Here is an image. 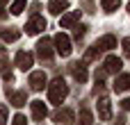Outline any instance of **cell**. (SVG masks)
<instances>
[{
    "instance_id": "obj_4",
    "label": "cell",
    "mask_w": 130,
    "mask_h": 125,
    "mask_svg": "<svg viewBox=\"0 0 130 125\" xmlns=\"http://www.w3.org/2000/svg\"><path fill=\"white\" fill-rule=\"evenodd\" d=\"M37 52H39V57H41V59H46V61H48V59L53 57V41H50L48 36H43V39L37 43Z\"/></svg>"
},
{
    "instance_id": "obj_17",
    "label": "cell",
    "mask_w": 130,
    "mask_h": 125,
    "mask_svg": "<svg viewBox=\"0 0 130 125\" xmlns=\"http://www.w3.org/2000/svg\"><path fill=\"white\" fill-rule=\"evenodd\" d=\"M18 36H21V32H18L16 27H9V30L2 32V39H5V41H16Z\"/></svg>"
},
{
    "instance_id": "obj_12",
    "label": "cell",
    "mask_w": 130,
    "mask_h": 125,
    "mask_svg": "<svg viewBox=\"0 0 130 125\" xmlns=\"http://www.w3.org/2000/svg\"><path fill=\"white\" fill-rule=\"evenodd\" d=\"M96 46H98L101 50H112V48H117V36L105 34V36H101V39L96 41Z\"/></svg>"
},
{
    "instance_id": "obj_18",
    "label": "cell",
    "mask_w": 130,
    "mask_h": 125,
    "mask_svg": "<svg viewBox=\"0 0 130 125\" xmlns=\"http://www.w3.org/2000/svg\"><path fill=\"white\" fill-rule=\"evenodd\" d=\"M101 5H103L105 11H114V9H119L121 0H101Z\"/></svg>"
},
{
    "instance_id": "obj_6",
    "label": "cell",
    "mask_w": 130,
    "mask_h": 125,
    "mask_svg": "<svg viewBox=\"0 0 130 125\" xmlns=\"http://www.w3.org/2000/svg\"><path fill=\"white\" fill-rule=\"evenodd\" d=\"M46 30V20L43 18H32L27 25H25V32L27 34H39V32H43Z\"/></svg>"
},
{
    "instance_id": "obj_7",
    "label": "cell",
    "mask_w": 130,
    "mask_h": 125,
    "mask_svg": "<svg viewBox=\"0 0 130 125\" xmlns=\"http://www.w3.org/2000/svg\"><path fill=\"white\" fill-rule=\"evenodd\" d=\"M30 107H32V116H34V121H43V118H46L48 109H46L43 100H34V102H32Z\"/></svg>"
},
{
    "instance_id": "obj_8",
    "label": "cell",
    "mask_w": 130,
    "mask_h": 125,
    "mask_svg": "<svg viewBox=\"0 0 130 125\" xmlns=\"http://www.w3.org/2000/svg\"><path fill=\"white\" fill-rule=\"evenodd\" d=\"M98 114H101V121H110L112 118V105H110L107 98L98 100Z\"/></svg>"
},
{
    "instance_id": "obj_24",
    "label": "cell",
    "mask_w": 130,
    "mask_h": 125,
    "mask_svg": "<svg viewBox=\"0 0 130 125\" xmlns=\"http://www.w3.org/2000/svg\"><path fill=\"white\" fill-rule=\"evenodd\" d=\"M11 125H27V121H25V116H23V114H16Z\"/></svg>"
},
{
    "instance_id": "obj_23",
    "label": "cell",
    "mask_w": 130,
    "mask_h": 125,
    "mask_svg": "<svg viewBox=\"0 0 130 125\" xmlns=\"http://www.w3.org/2000/svg\"><path fill=\"white\" fill-rule=\"evenodd\" d=\"M7 116H9L7 107H5V105H0V125H5V123H7Z\"/></svg>"
},
{
    "instance_id": "obj_2",
    "label": "cell",
    "mask_w": 130,
    "mask_h": 125,
    "mask_svg": "<svg viewBox=\"0 0 130 125\" xmlns=\"http://www.w3.org/2000/svg\"><path fill=\"white\" fill-rule=\"evenodd\" d=\"M53 43H55V52L57 55H62V57H69L71 55V39L66 36V34H55V39H53Z\"/></svg>"
},
{
    "instance_id": "obj_5",
    "label": "cell",
    "mask_w": 130,
    "mask_h": 125,
    "mask_svg": "<svg viewBox=\"0 0 130 125\" xmlns=\"http://www.w3.org/2000/svg\"><path fill=\"white\" fill-rule=\"evenodd\" d=\"M46 82H48V77H46L43 71H34V73L30 75V87H32L34 91H41V89L46 87Z\"/></svg>"
},
{
    "instance_id": "obj_16",
    "label": "cell",
    "mask_w": 130,
    "mask_h": 125,
    "mask_svg": "<svg viewBox=\"0 0 130 125\" xmlns=\"http://www.w3.org/2000/svg\"><path fill=\"white\" fill-rule=\"evenodd\" d=\"M71 71H73V77H75L78 82H87V68H85L82 64H73Z\"/></svg>"
},
{
    "instance_id": "obj_9",
    "label": "cell",
    "mask_w": 130,
    "mask_h": 125,
    "mask_svg": "<svg viewBox=\"0 0 130 125\" xmlns=\"http://www.w3.org/2000/svg\"><path fill=\"white\" fill-rule=\"evenodd\" d=\"M78 20H80V11H69V14H64V16H62L59 25H62L64 30H69V27H73Z\"/></svg>"
},
{
    "instance_id": "obj_21",
    "label": "cell",
    "mask_w": 130,
    "mask_h": 125,
    "mask_svg": "<svg viewBox=\"0 0 130 125\" xmlns=\"http://www.w3.org/2000/svg\"><path fill=\"white\" fill-rule=\"evenodd\" d=\"M25 5H27V0H14V5H11V14H21Z\"/></svg>"
},
{
    "instance_id": "obj_25",
    "label": "cell",
    "mask_w": 130,
    "mask_h": 125,
    "mask_svg": "<svg viewBox=\"0 0 130 125\" xmlns=\"http://www.w3.org/2000/svg\"><path fill=\"white\" fill-rule=\"evenodd\" d=\"M85 32H87V27H85V25L75 27V39H82V36H85Z\"/></svg>"
},
{
    "instance_id": "obj_28",
    "label": "cell",
    "mask_w": 130,
    "mask_h": 125,
    "mask_svg": "<svg viewBox=\"0 0 130 125\" xmlns=\"http://www.w3.org/2000/svg\"><path fill=\"white\" fill-rule=\"evenodd\" d=\"M128 11H130V2H128Z\"/></svg>"
},
{
    "instance_id": "obj_11",
    "label": "cell",
    "mask_w": 130,
    "mask_h": 125,
    "mask_svg": "<svg viewBox=\"0 0 130 125\" xmlns=\"http://www.w3.org/2000/svg\"><path fill=\"white\" fill-rule=\"evenodd\" d=\"M128 89H130V73H123V75L117 77L114 91H117V93H123V91H128Z\"/></svg>"
},
{
    "instance_id": "obj_22",
    "label": "cell",
    "mask_w": 130,
    "mask_h": 125,
    "mask_svg": "<svg viewBox=\"0 0 130 125\" xmlns=\"http://www.w3.org/2000/svg\"><path fill=\"white\" fill-rule=\"evenodd\" d=\"M80 123L82 125H91V112H89V109H82V112H80Z\"/></svg>"
},
{
    "instance_id": "obj_1",
    "label": "cell",
    "mask_w": 130,
    "mask_h": 125,
    "mask_svg": "<svg viewBox=\"0 0 130 125\" xmlns=\"http://www.w3.org/2000/svg\"><path fill=\"white\" fill-rule=\"evenodd\" d=\"M66 96H69V87H66V82L62 77H57V80H53L48 84V100L53 105H62L66 100Z\"/></svg>"
},
{
    "instance_id": "obj_19",
    "label": "cell",
    "mask_w": 130,
    "mask_h": 125,
    "mask_svg": "<svg viewBox=\"0 0 130 125\" xmlns=\"http://www.w3.org/2000/svg\"><path fill=\"white\" fill-rule=\"evenodd\" d=\"M98 55H101V48H98V46H94V48H89V50H87V55H85V61H94Z\"/></svg>"
},
{
    "instance_id": "obj_20",
    "label": "cell",
    "mask_w": 130,
    "mask_h": 125,
    "mask_svg": "<svg viewBox=\"0 0 130 125\" xmlns=\"http://www.w3.org/2000/svg\"><path fill=\"white\" fill-rule=\"evenodd\" d=\"M0 73H2L7 80H11V71H9V61H7V59H0Z\"/></svg>"
},
{
    "instance_id": "obj_14",
    "label": "cell",
    "mask_w": 130,
    "mask_h": 125,
    "mask_svg": "<svg viewBox=\"0 0 130 125\" xmlns=\"http://www.w3.org/2000/svg\"><path fill=\"white\" fill-rule=\"evenodd\" d=\"M73 116H75V114H73V109H69V107H64V109H57V112H55V121H57V123H71V121H73Z\"/></svg>"
},
{
    "instance_id": "obj_13",
    "label": "cell",
    "mask_w": 130,
    "mask_h": 125,
    "mask_svg": "<svg viewBox=\"0 0 130 125\" xmlns=\"http://www.w3.org/2000/svg\"><path fill=\"white\" fill-rule=\"evenodd\" d=\"M121 66H123V61H121L119 57H114V55H110V57L105 59V71H107V73H119Z\"/></svg>"
},
{
    "instance_id": "obj_26",
    "label": "cell",
    "mask_w": 130,
    "mask_h": 125,
    "mask_svg": "<svg viewBox=\"0 0 130 125\" xmlns=\"http://www.w3.org/2000/svg\"><path fill=\"white\" fill-rule=\"evenodd\" d=\"M123 50H126V55L130 57V36H128V39H123Z\"/></svg>"
},
{
    "instance_id": "obj_15",
    "label": "cell",
    "mask_w": 130,
    "mask_h": 125,
    "mask_svg": "<svg viewBox=\"0 0 130 125\" xmlns=\"http://www.w3.org/2000/svg\"><path fill=\"white\" fill-rule=\"evenodd\" d=\"M48 9H50V14L57 16V14H62V11L69 9V2H66V0H50V2H48Z\"/></svg>"
},
{
    "instance_id": "obj_10",
    "label": "cell",
    "mask_w": 130,
    "mask_h": 125,
    "mask_svg": "<svg viewBox=\"0 0 130 125\" xmlns=\"http://www.w3.org/2000/svg\"><path fill=\"white\" fill-rule=\"evenodd\" d=\"M7 96H9V102L14 105V107H23L25 105V100H27V96H25V91H7Z\"/></svg>"
},
{
    "instance_id": "obj_3",
    "label": "cell",
    "mask_w": 130,
    "mask_h": 125,
    "mask_svg": "<svg viewBox=\"0 0 130 125\" xmlns=\"http://www.w3.org/2000/svg\"><path fill=\"white\" fill-rule=\"evenodd\" d=\"M32 64H34L32 52H25V50H18V52H16V66H18L21 71H30Z\"/></svg>"
},
{
    "instance_id": "obj_27",
    "label": "cell",
    "mask_w": 130,
    "mask_h": 125,
    "mask_svg": "<svg viewBox=\"0 0 130 125\" xmlns=\"http://www.w3.org/2000/svg\"><path fill=\"white\" fill-rule=\"evenodd\" d=\"M121 107H123V109H126V112H130V98H126V100H123V102H121Z\"/></svg>"
}]
</instances>
